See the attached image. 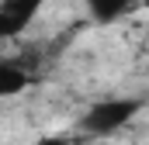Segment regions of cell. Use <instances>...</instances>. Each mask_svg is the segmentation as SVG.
<instances>
[{
  "label": "cell",
  "mask_w": 149,
  "mask_h": 145,
  "mask_svg": "<svg viewBox=\"0 0 149 145\" xmlns=\"http://www.w3.org/2000/svg\"><path fill=\"white\" fill-rule=\"evenodd\" d=\"M135 3H142V0H87V10H90V17L94 21H118V17H125Z\"/></svg>",
  "instance_id": "obj_4"
},
{
  "label": "cell",
  "mask_w": 149,
  "mask_h": 145,
  "mask_svg": "<svg viewBox=\"0 0 149 145\" xmlns=\"http://www.w3.org/2000/svg\"><path fill=\"white\" fill-rule=\"evenodd\" d=\"M35 145H70V138H63V135H42Z\"/></svg>",
  "instance_id": "obj_5"
},
{
  "label": "cell",
  "mask_w": 149,
  "mask_h": 145,
  "mask_svg": "<svg viewBox=\"0 0 149 145\" xmlns=\"http://www.w3.org/2000/svg\"><path fill=\"white\" fill-rule=\"evenodd\" d=\"M142 7H146V10H149V0H142Z\"/></svg>",
  "instance_id": "obj_6"
},
{
  "label": "cell",
  "mask_w": 149,
  "mask_h": 145,
  "mask_svg": "<svg viewBox=\"0 0 149 145\" xmlns=\"http://www.w3.org/2000/svg\"><path fill=\"white\" fill-rule=\"evenodd\" d=\"M45 0H0V41L17 38L42 10Z\"/></svg>",
  "instance_id": "obj_2"
},
{
  "label": "cell",
  "mask_w": 149,
  "mask_h": 145,
  "mask_svg": "<svg viewBox=\"0 0 149 145\" xmlns=\"http://www.w3.org/2000/svg\"><path fill=\"white\" fill-rule=\"evenodd\" d=\"M142 110V100L135 97H114V100H94L87 114L80 117V128L94 138H104V135H114L121 131L135 114Z\"/></svg>",
  "instance_id": "obj_1"
},
{
  "label": "cell",
  "mask_w": 149,
  "mask_h": 145,
  "mask_svg": "<svg viewBox=\"0 0 149 145\" xmlns=\"http://www.w3.org/2000/svg\"><path fill=\"white\" fill-rule=\"evenodd\" d=\"M28 76H31V72L24 69L21 62H14V59H0V97H14V93H21V90L28 86Z\"/></svg>",
  "instance_id": "obj_3"
}]
</instances>
